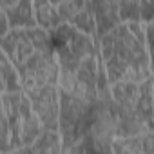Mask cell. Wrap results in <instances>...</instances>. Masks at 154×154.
<instances>
[{"instance_id":"11","label":"cell","mask_w":154,"mask_h":154,"mask_svg":"<svg viewBox=\"0 0 154 154\" xmlns=\"http://www.w3.org/2000/svg\"><path fill=\"white\" fill-rule=\"evenodd\" d=\"M112 152H154V125L136 136L114 138Z\"/></svg>"},{"instance_id":"9","label":"cell","mask_w":154,"mask_h":154,"mask_svg":"<svg viewBox=\"0 0 154 154\" xmlns=\"http://www.w3.org/2000/svg\"><path fill=\"white\" fill-rule=\"evenodd\" d=\"M91 4H93L96 26H98V38L109 33L112 27H116L122 22L118 0H91Z\"/></svg>"},{"instance_id":"5","label":"cell","mask_w":154,"mask_h":154,"mask_svg":"<svg viewBox=\"0 0 154 154\" xmlns=\"http://www.w3.org/2000/svg\"><path fill=\"white\" fill-rule=\"evenodd\" d=\"M44 125L35 112L26 91L2 93V120H0V152L22 154L40 134Z\"/></svg>"},{"instance_id":"7","label":"cell","mask_w":154,"mask_h":154,"mask_svg":"<svg viewBox=\"0 0 154 154\" xmlns=\"http://www.w3.org/2000/svg\"><path fill=\"white\" fill-rule=\"evenodd\" d=\"M38 26L51 31L62 24H71L80 13L89 9L91 0H33Z\"/></svg>"},{"instance_id":"15","label":"cell","mask_w":154,"mask_h":154,"mask_svg":"<svg viewBox=\"0 0 154 154\" xmlns=\"http://www.w3.org/2000/svg\"><path fill=\"white\" fill-rule=\"evenodd\" d=\"M141 22H154V0H141Z\"/></svg>"},{"instance_id":"12","label":"cell","mask_w":154,"mask_h":154,"mask_svg":"<svg viewBox=\"0 0 154 154\" xmlns=\"http://www.w3.org/2000/svg\"><path fill=\"white\" fill-rule=\"evenodd\" d=\"M44 152H63V141L60 131L44 129V132L22 150V154H44Z\"/></svg>"},{"instance_id":"16","label":"cell","mask_w":154,"mask_h":154,"mask_svg":"<svg viewBox=\"0 0 154 154\" xmlns=\"http://www.w3.org/2000/svg\"><path fill=\"white\" fill-rule=\"evenodd\" d=\"M15 2H18V0H0V8H9Z\"/></svg>"},{"instance_id":"10","label":"cell","mask_w":154,"mask_h":154,"mask_svg":"<svg viewBox=\"0 0 154 154\" xmlns=\"http://www.w3.org/2000/svg\"><path fill=\"white\" fill-rule=\"evenodd\" d=\"M0 13L8 17V22L11 29H20V27H36V11L33 0H18L9 8H0Z\"/></svg>"},{"instance_id":"2","label":"cell","mask_w":154,"mask_h":154,"mask_svg":"<svg viewBox=\"0 0 154 154\" xmlns=\"http://www.w3.org/2000/svg\"><path fill=\"white\" fill-rule=\"evenodd\" d=\"M0 44L2 53L17 67L26 91L58 84L60 65L51 31L40 26L11 29L0 36Z\"/></svg>"},{"instance_id":"1","label":"cell","mask_w":154,"mask_h":154,"mask_svg":"<svg viewBox=\"0 0 154 154\" xmlns=\"http://www.w3.org/2000/svg\"><path fill=\"white\" fill-rule=\"evenodd\" d=\"M51 38L60 65L58 85L62 91L85 100H98L111 91L100 56V40L71 24L51 29Z\"/></svg>"},{"instance_id":"14","label":"cell","mask_w":154,"mask_h":154,"mask_svg":"<svg viewBox=\"0 0 154 154\" xmlns=\"http://www.w3.org/2000/svg\"><path fill=\"white\" fill-rule=\"evenodd\" d=\"M145 35H147L149 56H150V69H152V74H154V22L145 24Z\"/></svg>"},{"instance_id":"8","label":"cell","mask_w":154,"mask_h":154,"mask_svg":"<svg viewBox=\"0 0 154 154\" xmlns=\"http://www.w3.org/2000/svg\"><path fill=\"white\" fill-rule=\"evenodd\" d=\"M26 93L44 129L58 131L60 127V85L51 84V85H44V87L26 91Z\"/></svg>"},{"instance_id":"4","label":"cell","mask_w":154,"mask_h":154,"mask_svg":"<svg viewBox=\"0 0 154 154\" xmlns=\"http://www.w3.org/2000/svg\"><path fill=\"white\" fill-rule=\"evenodd\" d=\"M116 138L136 136L154 125V76L111 85Z\"/></svg>"},{"instance_id":"6","label":"cell","mask_w":154,"mask_h":154,"mask_svg":"<svg viewBox=\"0 0 154 154\" xmlns=\"http://www.w3.org/2000/svg\"><path fill=\"white\" fill-rule=\"evenodd\" d=\"M98 100H85L74 96L60 89V134L63 141V152H71V149L82 141L89 131L96 112Z\"/></svg>"},{"instance_id":"13","label":"cell","mask_w":154,"mask_h":154,"mask_svg":"<svg viewBox=\"0 0 154 154\" xmlns=\"http://www.w3.org/2000/svg\"><path fill=\"white\" fill-rule=\"evenodd\" d=\"M0 89H2V93L26 91L17 67L13 65V62L4 53H2V56H0Z\"/></svg>"},{"instance_id":"3","label":"cell","mask_w":154,"mask_h":154,"mask_svg":"<svg viewBox=\"0 0 154 154\" xmlns=\"http://www.w3.org/2000/svg\"><path fill=\"white\" fill-rule=\"evenodd\" d=\"M100 56L109 85L120 82H140L150 78V56L145 24L141 20L120 22L100 36Z\"/></svg>"}]
</instances>
